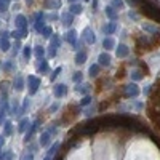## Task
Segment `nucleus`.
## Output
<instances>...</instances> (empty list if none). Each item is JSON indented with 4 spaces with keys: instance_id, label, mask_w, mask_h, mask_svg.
Returning a JSON list of instances; mask_svg holds the SVG:
<instances>
[{
    "instance_id": "1",
    "label": "nucleus",
    "mask_w": 160,
    "mask_h": 160,
    "mask_svg": "<svg viewBox=\"0 0 160 160\" xmlns=\"http://www.w3.org/2000/svg\"><path fill=\"white\" fill-rule=\"evenodd\" d=\"M128 53H130V48H128L127 45H118V48H117V56L123 58V56H127Z\"/></svg>"
},
{
    "instance_id": "2",
    "label": "nucleus",
    "mask_w": 160,
    "mask_h": 160,
    "mask_svg": "<svg viewBox=\"0 0 160 160\" xmlns=\"http://www.w3.org/2000/svg\"><path fill=\"white\" fill-rule=\"evenodd\" d=\"M99 63L103 64V66H109V64H111V56H109V54H106V53H103L99 56Z\"/></svg>"
},
{
    "instance_id": "3",
    "label": "nucleus",
    "mask_w": 160,
    "mask_h": 160,
    "mask_svg": "<svg viewBox=\"0 0 160 160\" xmlns=\"http://www.w3.org/2000/svg\"><path fill=\"white\" fill-rule=\"evenodd\" d=\"M70 13H72V15H79V13H82V5H79V3H72V5H70Z\"/></svg>"
},
{
    "instance_id": "4",
    "label": "nucleus",
    "mask_w": 160,
    "mask_h": 160,
    "mask_svg": "<svg viewBox=\"0 0 160 160\" xmlns=\"http://www.w3.org/2000/svg\"><path fill=\"white\" fill-rule=\"evenodd\" d=\"M106 15L111 19H117V13L114 11V6H107V8H106Z\"/></svg>"
},
{
    "instance_id": "5",
    "label": "nucleus",
    "mask_w": 160,
    "mask_h": 160,
    "mask_svg": "<svg viewBox=\"0 0 160 160\" xmlns=\"http://www.w3.org/2000/svg\"><path fill=\"white\" fill-rule=\"evenodd\" d=\"M115 29H117V24H115V23H111V24L104 26V32H106V34H112Z\"/></svg>"
},
{
    "instance_id": "6",
    "label": "nucleus",
    "mask_w": 160,
    "mask_h": 160,
    "mask_svg": "<svg viewBox=\"0 0 160 160\" xmlns=\"http://www.w3.org/2000/svg\"><path fill=\"white\" fill-rule=\"evenodd\" d=\"M85 35H87V40H88L90 43L96 40V39H94V34L91 32V29H85Z\"/></svg>"
},
{
    "instance_id": "7",
    "label": "nucleus",
    "mask_w": 160,
    "mask_h": 160,
    "mask_svg": "<svg viewBox=\"0 0 160 160\" xmlns=\"http://www.w3.org/2000/svg\"><path fill=\"white\" fill-rule=\"evenodd\" d=\"M63 24L64 26H70V24H72V15H64L63 16Z\"/></svg>"
},
{
    "instance_id": "8",
    "label": "nucleus",
    "mask_w": 160,
    "mask_h": 160,
    "mask_svg": "<svg viewBox=\"0 0 160 160\" xmlns=\"http://www.w3.org/2000/svg\"><path fill=\"white\" fill-rule=\"evenodd\" d=\"M112 47H114V40L109 39V37H107V39H104V48H106V50H111Z\"/></svg>"
},
{
    "instance_id": "9",
    "label": "nucleus",
    "mask_w": 160,
    "mask_h": 160,
    "mask_svg": "<svg viewBox=\"0 0 160 160\" xmlns=\"http://www.w3.org/2000/svg\"><path fill=\"white\" fill-rule=\"evenodd\" d=\"M66 39L69 40L70 43H74V42H75V30H70V32L67 34V37H66Z\"/></svg>"
},
{
    "instance_id": "10",
    "label": "nucleus",
    "mask_w": 160,
    "mask_h": 160,
    "mask_svg": "<svg viewBox=\"0 0 160 160\" xmlns=\"http://www.w3.org/2000/svg\"><path fill=\"white\" fill-rule=\"evenodd\" d=\"M112 5L117 6V8H123L125 3H123V0H112Z\"/></svg>"
},
{
    "instance_id": "11",
    "label": "nucleus",
    "mask_w": 160,
    "mask_h": 160,
    "mask_svg": "<svg viewBox=\"0 0 160 160\" xmlns=\"http://www.w3.org/2000/svg\"><path fill=\"white\" fill-rule=\"evenodd\" d=\"M83 59H85V53L77 54V63H79V64H82V63H83Z\"/></svg>"
},
{
    "instance_id": "12",
    "label": "nucleus",
    "mask_w": 160,
    "mask_h": 160,
    "mask_svg": "<svg viewBox=\"0 0 160 160\" xmlns=\"http://www.w3.org/2000/svg\"><path fill=\"white\" fill-rule=\"evenodd\" d=\"M128 16H130V18H133V19H136V18H138V15H136L135 11H130V13H128Z\"/></svg>"
},
{
    "instance_id": "13",
    "label": "nucleus",
    "mask_w": 160,
    "mask_h": 160,
    "mask_svg": "<svg viewBox=\"0 0 160 160\" xmlns=\"http://www.w3.org/2000/svg\"><path fill=\"white\" fill-rule=\"evenodd\" d=\"M91 5H93V8H96V6H98V0H93V2H91Z\"/></svg>"
},
{
    "instance_id": "14",
    "label": "nucleus",
    "mask_w": 160,
    "mask_h": 160,
    "mask_svg": "<svg viewBox=\"0 0 160 160\" xmlns=\"http://www.w3.org/2000/svg\"><path fill=\"white\" fill-rule=\"evenodd\" d=\"M69 2H75V0H69Z\"/></svg>"
}]
</instances>
